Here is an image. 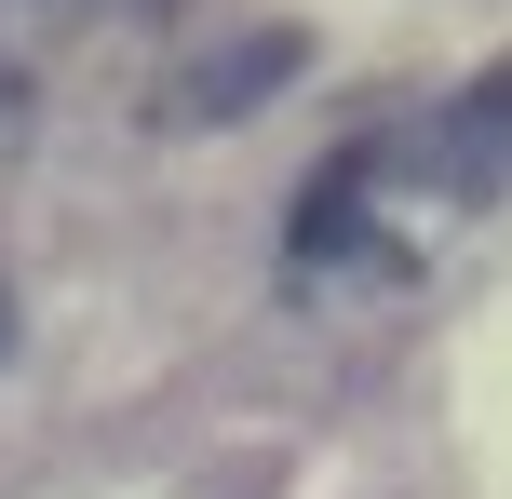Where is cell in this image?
Returning <instances> with one entry per match:
<instances>
[{"mask_svg":"<svg viewBox=\"0 0 512 499\" xmlns=\"http://www.w3.org/2000/svg\"><path fill=\"white\" fill-rule=\"evenodd\" d=\"M0 351H14V297H0Z\"/></svg>","mask_w":512,"mask_h":499,"instance_id":"cell-3","label":"cell"},{"mask_svg":"<svg viewBox=\"0 0 512 499\" xmlns=\"http://www.w3.org/2000/svg\"><path fill=\"white\" fill-rule=\"evenodd\" d=\"M418 176H432L445 203H512V54L418 122Z\"/></svg>","mask_w":512,"mask_h":499,"instance_id":"cell-1","label":"cell"},{"mask_svg":"<svg viewBox=\"0 0 512 499\" xmlns=\"http://www.w3.org/2000/svg\"><path fill=\"white\" fill-rule=\"evenodd\" d=\"M283 68H297V41H243V54H230V68H216L189 108H230V95H256V81H283Z\"/></svg>","mask_w":512,"mask_h":499,"instance_id":"cell-2","label":"cell"}]
</instances>
